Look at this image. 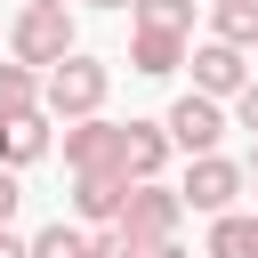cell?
<instances>
[{"instance_id":"cell-15","label":"cell","mask_w":258,"mask_h":258,"mask_svg":"<svg viewBox=\"0 0 258 258\" xmlns=\"http://www.w3.org/2000/svg\"><path fill=\"white\" fill-rule=\"evenodd\" d=\"M16 113H40V73L32 64H0V121H16Z\"/></svg>"},{"instance_id":"cell-22","label":"cell","mask_w":258,"mask_h":258,"mask_svg":"<svg viewBox=\"0 0 258 258\" xmlns=\"http://www.w3.org/2000/svg\"><path fill=\"white\" fill-rule=\"evenodd\" d=\"M242 185H258V145H250V161H242Z\"/></svg>"},{"instance_id":"cell-13","label":"cell","mask_w":258,"mask_h":258,"mask_svg":"<svg viewBox=\"0 0 258 258\" xmlns=\"http://www.w3.org/2000/svg\"><path fill=\"white\" fill-rule=\"evenodd\" d=\"M194 8L202 0H129V32H177V40H194Z\"/></svg>"},{"instance_id":"cell-20","label":"cell","mask_w":258,"mask_h":258,"mask_svg":"<svg viewBox=\"0 0 258 258\" xmlns=\"http://www.w3.org/2000/svg\"><path fill=\"white\" fill-rule=\"evenodd\" d=\"M0 258H32V242H24V234H8V226H0Z\"/></svg>"},{"instance_id":"cell-8","label":"cell","mask_w":258,"mask_h":258,"mask_svg":"<svg viewBox=\"0 0 258 258\" xmlns=\"http://www.w3.org/2000/svg\"><path fill=\"white\" fill-rule=\"evenodd\" d=\"M177 145H169V129L161 121H121V169H129V185H145V177H161V161H169Z\"/></svg>"},{"instance_id":"cell-23","label":"cell","mask_w":258,"mask_h":258,"mask_svg":"<svg viewBox=\"0 0 258 258\" xmlns=\"http://www.w3.org/2000/svg\"><path fill=\"white\" fill-rule=\"evenodd\" d=\"M89 8H129V0H89Z\"/></svg>"},{"instance_id":"cell-9","label":"cell","mask_w":258,"mask_h":258,"mask_svg":"<svg viewBox=\"0 0 258 258\" xmlns=\"http://www.w3.org/2000/svg\"><path fill=\"white\" fill-rule=\"evenodd\" d=\"M121 202H129V177H73V226H121Z\"/></svg>"},{"instance_id":"cell-16","label":"cell","mask_w":258,"mask_h":258,"mask_svg":"<svg viewBox=\"0 0 258 258\" xmlns=\"http://www.w3.org/2000/svg\"><path fill=\"white\" fill-rule=\"evenodd\" d=\"M32 258H89V226H73V218L40 226V234H32Z\"/></svg>"},{"instance_id":"cell-14","label":"cell","mask_w":258,"mask_h":258,"mask_svg":"<svg viewBox=\"0 0 258 258\" xmlns=\"http://www.w3.org/2000/svg\"><path fill=\"white\" fill-rule=\"evenodd\" d=\"M202 258H258L250 210H226V218H210V242H202Z\"/></svg>"},{"instance_id":"cell-17","label":"cell","mask_w":258,"mask_h":258,"mask_svg":"<svg viewBox=\"0 0 258 258\" xmlns=\"http://www.w3.org/2000/svg\"><path fill=\"white\" fill-rule=\"evenodd\" d=\"M89 258H145V242H129L121 226H97L89 234Z\"/></svg>"},{"instance_id":"cell-2","label":"cell","mask_w":258,"mask_h":258,"mask_svg":"<svg viewBox=\"0 0 258 258\" xmlns=\"http://www.w3.org/2000/svg\"><path fill=\"white\" fill-rule=\"evenodd\" d=\"M73 48H81L73 8H16V16H8V56H16V64L48 73V64H64Z\"/></svg>"},{"instance_id":"cell-10","label":"cell","mask_w":258,"mask_h":258,"mask_svg":"<svg viewBox=\"0 0 258 258\" xmlns=\"http://www.w3.org/2000/svg\"><path fill=\"white\" fill-rule=\"evenodd\" d=\"M48 145H56L48 113H16V121H0V169H32Z\"/></svg>"},{"instance_id":"cell-11","label":"cell","mask_w":258,"mask_h":258,"mask_svg":"<svg viewBox=\"0 0 258 258\" xmlns=\"http://www.w3.org/2000/svg\"><path fill=\"white\" fill-rule=\"evenodd\" d=\"M177 64H185V40H177V32H129V73L169 81Z\"/></svg>"},{"instance_id":"cell-12","label":"cell","mask_w":258,"mask_h":258,"mask_svg":"<svg viewBox=\"0 0 258 258\" xmlns=\"http://www.w3.org/2000/svg\"><path fill=\"white\" fill-rule=\"evenodd\" d=\"M210 40H226V48H258V0H210Z\"/></svg>"},{"instance_id":"cell-19","label":"cell","mask_w":258,"mask_h":258,"mask_svg":"<svg viewBox=\"0 0 258 258\" xmlns=\"http://www.w3.org/2000/svg\"><path fill=\"white\" fill-rule=\"evenodd\" d=\"M16 202H24V185H16V169H0V226L16 218Z\"/></svg>"},{"instance_id":"cell-5","label":"cell","mask_w":258,"mask_h":258,"mask_svg":"<svg viewBox=\"0 0 258 258\" xmlns=\"http://www.w3.org/2000/svg\"><path fill=\"white\" fill-rule=\"evenodd\" d=\"M64 169L73 177H129L121 169V121H64Z\"/></svg>"},{"instance_id":"cell-1","label":"cell","mask_w":258,"mask_h":258,"mask_svg":"<svg viewBox=\"0 0 258 258\" xmlns=\"http://www.w3.org/2000/svg\"><path fill=\"white\" fill-rule=\"evenodd\" d=\"M105 89H113V64L89 56V48H73L64 64L40 73V113L48 121H97L105 113Z\"/></svg>"},{"instance_id":"cell-4","label":"cell","mask_w":258,"mask_h":258,"mask_svg":"<svg viewBox=\"0 0 258 258\" xmlns=\"http://www.w3.org/2000/svg\"><path fill=\"white\" fill-rule=\"evenodd\" d=\"M177 218H185V202H177V185H161V177H145V185H129V202H121V234L129 242H177Z\"/></svg>"},{"instance_id":"cell-26","label":"cell","mask_w":258,"mask_h":258,"mask_svg":"<svg viewBox=\"0 0 258 258\" xmlns=\"http://www.w3.org/2000/svg\"><path fill=\"white\" fill-rule=\"evenodd\" d=\"M202 8H210V0H202Z\"/></svg>"},{"instance_id":"cell-25","label":"cell","mask_w":258,"mask_h":258,"mask_svg":"<svg viewBox=\"0 0 258 258\" xmlns=\"http://www.w3.org/2000/svg\"><path fill=\"white\" fill-rule=\"evenodd\" d=\"M250 234H258V210H250Z\"/></svg>"},{"instance_id":"cell-24","label":"cell","mask_w":258,"mask_h":258,"mask_svg":"<svg viewBox=\"0 0 258 258\" xmlns=\"http://www.w3.org/2000/svg\"><path fill=\"white\" fill-rule=\"evenodd\" d=\"M24 8H64V0H24Z\"/></svg>"},{"instance_id":"cell-7","label":"cell","mask_w":258,"mask_h":258,"mask_svg":"<svg viewBox=\"0 0 258 258\" xmlns=\"http://www.w3.org/2000/svg\"><path fill=\"white\" fill-rule=\"evenodd\" d=\"M242 89H250V56L226 48V40H202V48H194V97H218V105H226V97H242Z\"/></svg>"},{"instance_id":"cell-21","label":"cell","mask_w":258,"mask_h":258,"mask_svg":"<svg viewBox=\"0 0 258 258\" xmlns=\"http://www.w3.org/2000/svg\"><path fill=\"white\" fill-rule=\"evenodd\" d=\"M145 258H185V250H177V242H153V250H145Z\"/></svg>"},{"instance_id":"cell-18","label":"cell","mask_w":258,"mask_h":258,"mask_svg":"<svg viewBox=\"0 0 258 258\" xmlns=\"http://www.w3.org/2000/svg\"><path fill=\"white\" fill-rule=\"evenodd\" d=\"M234 121H242V129H250V137H258V73H250V89H242V97H234Z\"/></svg>"},{"instance_id":"cell-6","label":"cell","mask_w":258,"mask_h":258,"mask_svg":"<svg viewBox=\"0 0 258 258\" xmlns=\"http://www.w3.org/2000/svg\"><path fill=\"white\" fill-rule=\"evenodd\" d=\"M161 129H169V145L194 161V153H218V137H226L234 121H226V105H218V97H194V89H185V97L161 113Z\"/></svg>"},{"instance_id":"cell-3","label":"cell","mask_w":258,"mask_h":258,"mask_svg":"<svg viewBox=\"0 0 258 258\" xmlns=\"http://www.w3.org/2000/svg\"><path fill=\"white\" fill-rule=\"evenodd\" d=\"M177 202L202 210V218H226V210L242 202V161H226V153H194L185 177H177Z\"/></svg>"}]
</instances>
